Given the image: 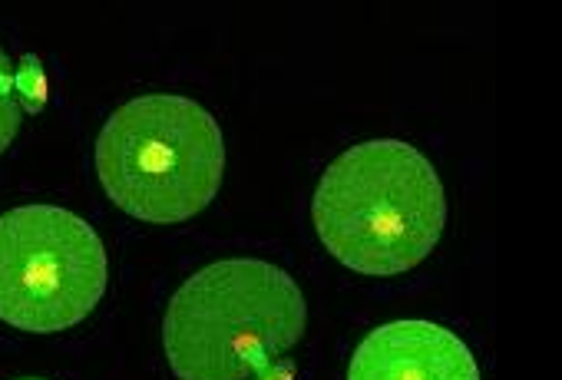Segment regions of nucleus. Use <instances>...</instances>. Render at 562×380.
<instances>
[{
  "label": "nucleus",
  "mask_w": 562,
  "mask_h": 380,
  "mask_svg": "<svg viewBox=\"0 0 562 380\" xmlns=\"http://www.w3.org/2000/svg\"><path fill=\"white\" fill-rule=\"evenodd\" d=\"M299 281L261 258L212 261L179 284L162 347L179 380H289V350L305 337Z\"/></svg>",
  "instance_id": "f257e3e1"
},
{
  "label": "nucleus",
  "mask_w": 562,
  "mask_h": 380,
  "mask_svg": "<svg viewBox=\"0 0 562 380\" xmlns=\"http://www.w3.org/2000/svg\"><path fill=\"white\" fill-rule=\"evenodd\" d=\"M322 245L351 271L394 278L440 242L447 195L434 163L401 139H371L341 153L312 202Z\"/></svg>",
  "instance_id": "f03ea898"
},
{
  "label": "nucleus",
  "mask_w": 562,
  "mask_h": 380,
  "mask_svg": "<svg viewBox=\"0 0 562 380\" xmlns=\"http://www.w3.org/2000/svg\"><path fill=\"white\" fill-rule=\"evenodd\" d=\"M97 176L126 215L179 225L218 195L225 139L215 116L195 100L146 93L123 103L100 130Z\"/></svg>",
  "instance_id": "7ed1b4c3"
},
{
  "label": "nucleus",
  "mask_w": 562,
  "mask_h": 380,
  "mask_svg": "<svg viewBox=\"0 0 562 380\" xmlns=\"http://www.w3.org/2000/svg\"><path fill=\"white\" fill-rule=\"evenodd\" d=\"M110 258L97 228L60 205L0 215V321L54 334L93 314L106 294Z\"/></svg>",
  "instance_id": "20e7f679"
},
{
  "label": "nucleus",
  "mask_w": 562,
  "mask_h": 380,
  "mask_svg": "<svg viewBox=\"0 0 562 380\" xmlns=\"http://www.w3.org/2000/svg\"><path fill=\"white\" fill-rule=\"evenodd\" d=\"M348 380H480L470 347L434 321H391L355 350Z\"/></svg>",
  "instance_id": "39448f33"
},
{
  "label": "nucleus",
  "mask_w": 562,
  "mask_h": 380,
  "mask_svg": "<svg viewBox=\"0 0 562 380\" xmlns=\"http://www.w3.org/2000/svg\"><path fill=\"white\" fill-rule=\"evenodd\" d=\"M21 123H24V93L11 57L0 51V153L18 139Z\"/></svg>",
  "instance_id": "423d86ee"
},
{
  "label": "nucleus",
  "mask_w": 562,
  "mask_h": 380,
  "mask_svg": "<svg viewBox=\"0 0 562 380\" xmlns=\"http://www.w3.org/2000/svg\"><path fill=\"white\" fill-rule=\"evenodd\" d=\"M21 380H41V377H21Z\"/></svg>",
  "instance_id": "0eeeda50"
}]
</instances>
